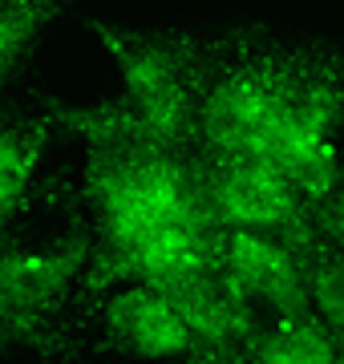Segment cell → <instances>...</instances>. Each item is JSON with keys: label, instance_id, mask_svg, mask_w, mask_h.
I'll return each instance as SVG.
<instances>
[{"label": "cell", "instance_id": "obj_5", "mask_svg": "<svg viewBox=\"0 0 344 364\" xmlns=\"http://www.w3.org/2000/svg\"><path fill=\"white\" fill-rule=\"evenodd\" d=\"M308 207L324 210L344 162V41L308 33L300 77L272 158Z\"/></svg>", "mask_w": 344, "mask_h": 364}, {"label": "cell", "instance_id": "obj_2", "mask_svg": "<svg viewBox=\"0 0 344 364\" xmlns=\"http://www.w3.org/2000/svg\"><path fill=\"white\" fill-rule=\"evenodd\" d=\"M308 33L272 13H235L199 28V158H276Z\"/></svg>", "mask_w": 344, "mask_h": 364}, {"label": "cell", "instance_id": "obj_3", "mask_svg": "<svg viewBox=\"0 0 344 364\" xmlns=\"http://www.w3.org/2000/svg\"><path fill=\"white\" fill-rule=\"evenodd\" d=\"M97 255L73 219L0 235V364H53L73 344Z\"/></svg>", "mask_w": 344, "mask_h": 364}, {"label": "cell", "instance_id": "obj_11", "mask_svg": "<svg viewBox=\"0 0 344 364\" xmlns=\"http://www.w3.org/2000/svg\"><path fill=\"white\" fill-rule=\"evenodd\" d=\"M300 308H308L328 332H336L344 340V251H332L324 239H320L312 267H308Z\"/></svg>", "mask_w": 344, "mask_h": 364}, {"label": "cell", "instance_id": "obj_12", "mask_svg": "<svg viewBox=\"0 0 344 364\" xmlns=\"http://www.w3.org/2000/svg\"><path fill=\"white\" fill-rule=\"evenodd\" d=\"M320 239L332 251H344V162H340V174H336V186H332L328 203L320 210Z\"/></svg>", "mask_w": 344, "mask_h": 364}, {"label": "cell", "instance_id": "obj_1", "mask_svg": "<svg viewBox=\"0 0 344 364\" xmlns=\"http://www.w3.org/2000/svg\"><path fill=\"white\" fill-rule=\"evenodd\" d=\"M61 210L90 235L109 272L150 284H190L211 275L215 223L203 198L195 150L122 146L77 154L61 178Z\"/></svg>", "mask_w": 344, "mask_h": 364}, {"label": "cell", "instance_id": "obj_7", "mask_svg": "<svg viewBox=\"0 0 344 364\" xmlns=\"http://www.w3.org/2000/svg\"><path fill=\"white\" fill-rule=\"evenodd\" d=\"M199 158V154H195ZM203 198L215 231L320 239V215L296 195L284 170L264 158H199Z\"/></svg>", "mask_w": 344, "mask_h": 364}, {"label": "cell", "instance_id": "obj_6", "mask_svg": "<svg viewBox=\"0 0 344 364\" xmlns=\"http://www.w3.org/2000/svg\"><path fill=\"white\" fill-rule=\"evenodd\" d=\"M69 154L65 105L16 85L0 102V235L45 219V203L61 186Z\"/></svg>", "mask_w": 344, "mask_h": 364}, {"label": "cell", "instance_id": "obj_8", "mask_svg": "<svg viewBox=\"0 0 344 364\" xmlns=\"http://www.w3.org/2000/svg\"><path fill=\"white\" fill-rule=\"evenodd\" d=\"M320 239H288V235H247V231H215L211 272L247 296L259 312H284L304 304L308 267Z\"/></svg>", "mask_w": 344, "mask_h": 364}, {"label": "cell", "instance_id": "obj_9", "mask_svg": "<svg viewBox=\"0 0 344 364\" xmlns=\"http://www.w3.org/2000/svg\"><path fill=\"white\" fill-rule=\"evenodd\" d=\"M77 13V0H0V102L25 81L53 33Z\"/></svg>", "mask_w": 344, "mask_h": 364}, {"label": "cell", "instance_id": "obj_10", "mask_svg": "<svg viewBox=\"0 0 344 364\" xmlns=\"http://www.w3.org/2000/svg\"><path fill=\"white\" fill-rule=\"evenodd\" d=\"M243 356L252 364H344V340L308 308H284L264 312Z\"/></svg>", "mask_w": 344, "mask_h": 364}, {"label": "cell", "instance_id": "obj_4", "mask_svg": "<svg viewBox=\"0 0 344 364\" xmlns=\"http://www.w3.org/2000/svg\"><path fill=\"white\" fill-rule=\"evenodd\" d=\"M97 49L114 73V97L146 146L195 150L199 105V28L93 21Z\"/></svg>", "mask_w": 344, "mask_h": 364}]
</instances>
